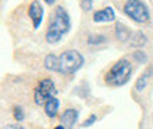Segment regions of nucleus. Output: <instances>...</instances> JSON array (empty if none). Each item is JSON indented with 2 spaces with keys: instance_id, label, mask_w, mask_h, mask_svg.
Listing matches in <instances>:
<instances>
[{
  "instance_id": "nucleus-4",
  "label": "nucleus",
  "mask_w": 153,
  "mask_h": 129,
  "mask_svg": "<svg viewBox=\"0 0 153 129\" xmlns=\"http://www.w3.org/2000/svg\"><path fill=\"white\" fill-rule=\"evenodd\" d=\"M124 13L130 19H133L135 22H147L150 15L147 10V6L141 1V0H127L124 4Z\"/></svg>"
},
{
  "instance_id": "nucleus-16",
  "label": "nucleus",
  "mask_w": 153,
  "mask_h": 129,
  "mask_svg": "<svg viewBox=\"0 0 153 129\" xmlns=\"http://www.w3.org/2000/svg\"><path fill=\"white\" fill-rule=\"evenodd\" d=\"M13 117L18 120V122H22L24 120V117H25V113H24V110H22V107H15L13 109Z\"/></svg>"
},
{
  "instance_id": "nucleus-8",
  "label": "nucleus",
  "mask_w": 153,
  "mask_h": 129,
  "mask_svg": "<svg viewBox=\"0 0 153 129\" xmlns=\"http://www.w3.org/2000/svg\"><path fill=\"white\" fill-rule=\"evenodd\" d=\"M93 21L97 24L99 22H112V21H115V10L111 6H108L102 10H97L93 15Z\"/></svg>"
},
{
  "instance_id": "nucleus-3",
  "label": "nucleus",
  "mask_w": 153,
  "mask_h": 129,
  "mask_svg": "<svg viewBox=\"0 0 153 129\" xmlns=\"http://www.w3.org/2000/svg\"><path fill=\"white\" fill-rule=\"evenodd\" d=\"M84 65V57L78 50H66L59 56V72L65 75L75 74Z\"/></svg>"
},
{
  "instance_id": "nucleus-13",
  "label": "nucleus",
  "mask_w": 153,
  "mask_h": 129,
  "mask_svg": "<svg viewBox=\"0 0 153 129\" xmlns=\"http://www.w3.org/2000/svg\"><path fill=\"white\" fill-rule=\"evenodd\" d=\"M130 41H131L130 44H131L133 47H143V46L147 43V37H146L143 32L137 31V32H133V34H131Z\"/></svg>"
},
{
  "instance_id": "nucleus-2",
  "label": "nucleus",
  "mask_w": 153,
  "mask_h": 129,
  "mask_svg": "<svg viewBox=\"0 0 153 129\" xmlns=\"http://www.w3.org/2000/svg\"><path fill=\"white\" fill-rule=\"evenodd\" d=\"M133 74V65L127 59L118 60L105 75V82L111 87H122L125 85Z\"/></svg>"
},
{
  "instance_id": "nucleus-14",
  "label": "nucleus",
  "mask_w": 153,
  "mask_h": 129,
  "mask_svg": "<svg viewBox=\"0 0 153 129\" xmlns=\"http://www.w3.org/2000/svg\"><path fill=\"white\" fill-rule=\"evenodd\" d=\"M106 40L105 35H99V34H96V35H90V37L87 38V43L88 44H91V46H94V44H100V43H103Z\"/></svg>"
},
{
  "instance_id": "nucleus-18",
  "label": "nucleus",
  "mask_w": 153,
  "mask_h": 129,
  "mask_svg": "<svg viewBox=\"0 0 153 129\" xmlns=\"http://www.w3.org/2000/svg\"><path fill=\"white\" fill-rule=\"evenodd\" d=\"M79 4H81V9L84 12H88L93 7V0H79Z\"/></svg>"
},
{
  "instance_id": "nucleus-5",
  "label": "nucleus",
  "mask_w": 153,
  "mask_h": 129,
  "mask_svg": "<svg viewBox=\"0 0 153 129\" xmlns=\"http://www.w3.org/2000/svg\"><path fill=\"white\" fill-rule=\"evenodd\" d=\"M55 92H56V88H55V82L52 79H49V78L41 79L37 84V87L34 88V101H36V104H38V106L43 104L44 106V103L49 98L55 97L53 95Z\"/></svg>"
},
{
  "instance_id": "nucleus-17",
  "label": "nucleus",
  "mask_w": 153,
  "mask_h": 129,
  "mask_svg": "<svg viewBox=\"0 0 153 129\" xmlns=\"http://www.w3.org/2000/svg\"><path fill=\"white\" fill-rule=\"evenodd\" d=\"M133 57L138 62V63H141V65L147 62V56L144 55V52H135V53L133 55Z\"/></svg>"
},
{
  "instance_id": "nucleus-7",
  "label": "nucleus",
  "mask_w": 153,
  "mask_h": 129,
  "mask_svg": "<svg viewBox=\"0 0 153 129\" xmlns=\"http://www.w3.org/2000/svg\"><path fill=\"white\" fill-rule=\"evenodd\" d=\"M78 120V110L76 109H66L60 114V125L66 129H72Z\"/></svg>"
},
{
  "instance_id": "nucleus-19",
  "label": "nucleus",
  "mask_w": 153,
  "mask_h": 129,
  "mask_svg": "<svg viewBox=\"0 0 153 129\" xmlns=\"http://www.w3.org/2000/svg\"><path fill=\"white\" fill-rule=\"evenodd\" d=\"M3 129H22V128L18 126V125H7L6 128H3Z\"/></svg>"
},
{
  "instance_id": "nucleus-10",
  "label": "nucleus",
  "mask_w": 153,
  "mask_h": 129,
  "mask_svg": "<svg viewBox=\"0 0 153 129\" xmlns=\"http://www.w3.org/2000/svg\"><path fill=\"white\" fill-rule=\"evenodd\" d=\"M115 35L116 38L119 40V41H128L130 37H131V31H130V28L127 27V25H124V24H121V22H116V25H115Z\"/></svg>"
},
{
  "instance_id": "nucleus-20",
  "label": "nucleus",
  "mask_w": 153,
  "mask_h": 129,
  "mask_svg": "<svg viewBox=\"0 0 153 129\" xmlns=\"http://www.w3.org/2000/svg\"><path fill=\"white\" fill-rule=\"evenodd\" d=\"M44 1H46V3H47V4H53V3H55V1H56V0H44Z\"/></svg>"
},
{
  "instance_id": "nucleus-1",
  "label": "nucleus",
  "mask_w": 153,
  "mask_h": 129,
  "mask_svg": "<svg viewBox=\"0 0 153 129\" xmlns=\"http://www.w3.org/2000/svg\"><path fill=\"white\" fill-rule=\"evenodd\" d=\"M69 29H71V19L68 12L62 6H56L53 19L50 21L46 31V41L49 44H56L63 38V35L68 34Z\"/></svg>"
},
{
  "instance_id": "nucleus-12",
  "label": "nucleus",
  "mask_w": 153,
  "mask_h": 129,
  "mask_svg": "<svg viewBox=\"0 0 153 129\" xmlns=\"http://www.w3.org/2000/svg\"><path fill=\"white\" fill-rule=\"evenodd\" d=\"M44 68L47 71H53V72H59V57L55 55H47L44 59Z\"/></svg>"
},
{
  "instance_id": "nucleus-6",
  "label": "nucleus",
  "mask_w": 153,
  "mask_h": 129,
  "mask_svg": "<svg viewBox=\"0 0 153 129\" xmlns=\"http://www.w3.org/2000/svg\"><path fill=\"white\" fill-rule=\"evenodd\" d=\"M28 16L33 21L34 29H38L40 25H41V22H43V16H44V9H43V6L40 4V1L34 0V1L30 4V7H28Z\"/></svg>"
},
{
  "instance_id": "nucleus-15",
  "label": "nucleus",
  "mask_w": 153,
  "mask_h": 129,
  "mask_svg": "<svg viewBox=\"0 0 153 129\" xmlns=\"http://www.w3.org/2000/svg\"><path fill=\"white\" fill-rule=\"evenodd\" d=\"M96 120H97V116L96 114H90L82 123H81V126L82 128H88V126H91V125H94L96 123Z\"/></svg>"
},
{
  "instance_id": "nucleus-11",
  "label": "nucleus",
  "mask_w": 153,
  "mask_h": 129,
  "mask_svg": "<svg viewBox=\"0 0 153 129\" xmlns=\"http://www.w3.org/2000/svg\"><path fill=\"white\" fill-rule=\"evenodd\" d=\"M57 110H59V100H57L56 97H52V98H49L44 103V111H46V114L49 117L53 119L57 114Z\"/></svg>"
},
{
  "instance_id": "nucleus-9",
  "label": "nucleus",
  "mask_w": 153,
  "mask_h": 129,
  "mask_svg": "<svg viewBox=\"0 0 153 129\" xmlns=\"http://www.w3.org/2000/svg\"><path fill=\"white\" fill-rule=\"evenodd\" d=\"M152 75H153V68L150 66L149 69H146L143 74L137 78V81H135V90L140 92L144 91V90L147 88V84H149V79H150Z\"/></svg>"
},
{
  "instance_id": "nucleus-21",
  "label": "nucleus",
  "mask_w": 153,
  "mask_h": 129,
  "mask_svg": "<svg viewBox=\"0 0 153 129\" xmlns=\"http://www.w3.org/2000/svg\"><path fill=\"white\" fill-rule=\"evenodd\" d=\"M53 129H66L65 126H62V125H57V126H55Z\"/></svg>"
}]
</instances>
